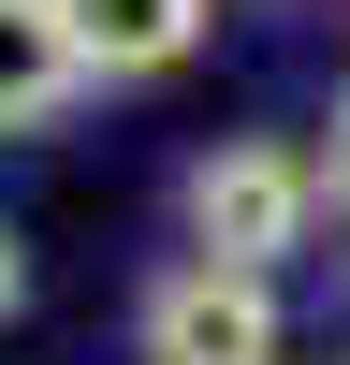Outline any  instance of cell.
I'll use <instances>...</instances> for the list:
<instances>
[{
	"label": "cell",
	"mask_w": 350,
	"mask_h": 365,
	"mask_svg": "<svg viewBox=\"0 0 350 365\" xmlns=\"http://www.w3.org/2000/svg\"><path fill=\"white\" fill-rule=\"evenodd\" d=\"M88 29H73V0H0V132H44V117H73L88 103Z\"/></svg>",
	"instance_id": "obj_3"
},
{
	"label": "cell",
	"mask_w": 350,
	"mask_h": 365,
	"mask_svg": "<svg viewBox=\"0 0 350 365\" xmlns=\"http://www.w3.org/2000/svg\"><path fill=\"white\" fill-rule=\"evenodd\" d=\"M321 190H336V220H350V88H336V132H321Z\"/></svg>",
	"instance_id": "obj_5"
},
{
	"label": "cell",
	"mask_w": 350,
	"mask_h": 365,
	"mask_svg": "<svg viewBox=\"0 0 350 365\" xmlns=\"http://www.w3.org/2000/svg\"><path fill=\"white\" fill-rule=\"evenodd\" d=\"M73 29H88V73L102 88H146V73H175V58H204L219 0H73Z\"/></svg>",
	"instance_id": "obj_4"
},
{
	"label": "cell",
	"mask_w": 350,
	"mask_h": 365,
	"mask_svg": "<svg viewBox=\"0 0 350 365\" xmlns=\"http://www.w3.org/2000/svg\"><path fill=\"white\" fill-rule=\"evenodd\" d=\"M132 351H146V365H277V351H292L277 278H262V263H204V249H190L175 278H146Z\"/></svg>",
	"instance_id": "obj_2"
},
{
	"label": "cell",
	"mask_w": 350,
	"mask_h": 365,
	"mask_svg": "<svg viewBox=\"0 0 350 365\" xmlns=\"http://www.w3.org/2000/svg\"><path fill=\"white\" fill-rule=\"evenodd\" d=\"M321 146H204L190 161V190H175V220H190V249L204 263H262V278H277L292 249H307V220H321Z\"/></svg>",
	"instance_id": "obj_1"
},
{
	"label": "cell",
	"mask_w": 350,
	"mask_h": 365,
	"mask_svg": "<svg viewBox=\"0 0 350 365\" xmlns=\"http://www.w3.org/2000/svg\"><path fill=\"white\" fill-rule=\"evenodd\" d=\"M29 307V249H15V220H0V322Z\"/></svg>",
	"instance_id": "obj_6"
}]
</instances>
